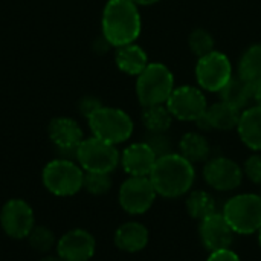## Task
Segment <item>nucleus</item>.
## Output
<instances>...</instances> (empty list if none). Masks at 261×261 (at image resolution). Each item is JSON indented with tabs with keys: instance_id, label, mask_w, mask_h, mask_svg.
I'll return each mask as SVG.
<instances>
[{
	"instance_id": "nucleus-1",
	"label": "nucleus",
	"mask_w": 261,
	"mask_h": 261,
	"mask_svg": "<svg viewBox=\"0 0 261 261\" xmlns=\"http://www.w3.org/2000/svg\"><path fill=\"white\" fill-rule=\"evenodd\" d=\"M150 180L158 196L165 199H177L187 196L196 180V168L180 153H168L158 158Z\"/></svg>"
},
{
	"instance_id": "nucleus-2",
	"label": "nucleus",
	"mask_w": 261,
	"mask_h": 261,
	"mask_svg": "<svg viewBox=\"0 0 261 261\" xmlns=\"http://www.w3.org/2000/svg\"><path fill=\"white\" fill-rule=\"evenodd\" d=\"M102 37L104 40L121 47L135 43L142 29L138 5L132 0H109L102 11Z\"/></svg>"
},
{
	"instance_id": "nucleus-3",
	"label": "nucleus",
	"mask_w": 261,
	"mask_h": 261,
	"mask_svg": "<svg viewBox=\"0 0 261 261\" xmlns=\"http://www.w3.org/2000/svg\"><path fill=\"white\" fill-rule=\"evenodd\" d=\"M43 187L54 196L70 197L83 190L84 170L76 161L58 158L47 162L41 171Z\"/></svg>"
},
{
	"instance_id": "nucleus-4",
	"label": "nucleus",
	"mask_w": 261,
	"mask_h": 261,
	"mask_svg": "<svg viewBox=\"0 0 261 261\" xmlns=\"http://www.w3.org/2000/svg\"><path fill=\"white\" fill-rule=\"evenodd\" d=\"M174 90L171 70L162 63H150L136 80V95L144 107L167 104Z\"/></svg>"
},
{
	"instance_id": "nucleus-5",
	"label": "nucleus",
	"mask_w": 261,
	"mask_h": 261,
	"mask_svg": "<svg viewBox=\"0 0 261 261\" xmlns=\"http://www.w3.org/2000/svg\"><path fill=\"white\" fill-rule=\"evenodd\" d=\"M222 214L236 234L249 236L261 228V194L242 193L228 199Z\"/></svg>"
},
{
	"instance_id": "nucleus-6",
	"label": "nucleus",
	"mask_w": 261,
	"mask_h": 261,
	"mask_svg": "<svg viewBox=\"0 0 261 261\" xmlns=\"http://www.w3.org/2000/svg\"><path fill=\"white\" fill-rule=\"evenodd\" d=\"M90 132L95 138L118 145L130 139L133 135V121L121 109L101 106L87 118Z\"/></svg>"
},
{
	"instance_id": "nucleus-7",
	"label": "nucleus",
	"mask_w": 261,
	"mask_h": 261,
	"mask_svg": "<svg viewBox=\"0 0 261 261\" xmlns=\"http://www.w3.org/2000/svg\"><path fill=\"white\" fill-rule=\"evenodd\" d=\"M75 159L86 173L112 174L121 164V153L116 145L92 136L83 139L78 145Z\"/></svg>"
},
{
	"instance_id": "nucleus-8",
	"label": "nucleus",
	"mask_w": 261,
	"mask_h": 261,
	"mask_svg": "<svg viewBox=\"0 0 261 261\" xmlns=\"http://www.w3.org/2000/svg\"><path fill=\"white\" fill-rule=\"evenodd\" d=\"M158 193L150 177L128 176L119 187L118 200L121 208L130 216L145 214L156 202Z\"/></svg>"
},
{
	"instance_id": "nucleus-9",
	"label": "nucleus",
	"mask_w": 261,
	"mask_h": 261,
	"mask_svg": "<svg viewBox=\"0 0 261 261\" xmlns=\"http://www.w3.org/2000/svg\"><path fill=\"white\" fill-rule=\"evenodd\" d=\"M231 78L232 64L225 54L213 50L199 58L196 64V80L200 89L219 93Z\"/></svg>"
},
{
	"instance_id": "nucleus-10",
	"label": "nucleus",
	"mask_w": 261,
	"mask_h": 261,
	"mask_svg": "<svg viewBox=\"0 0 261 261\" xmlns=\"http://www.w3.org/2000/svg\"><path fill=\"white\" fill-rule=\"evenodd\" d=\"M167 107L173 118L185 122H197L206 112L208 102L202 89L194 86L174 87L167 101Z\"/></svg>"
},
{
	"instance_id": "nucleus-11",
	"label": "nucleus",
	"mask_w": 261,
	"mask_h": 261,
	"mask_svg": "<svg viewBox=\"0 0 261 261\" xmlns=\"http://www.w3.org/2000/svg\"><path fill=\"white\" fill-rule=\"evenodd\" d=\"M0 226L9 239H26L35 226V214L32 206L23 199L6 200L0 210Z\"/></svg>"
},
{
	"instance_id": "nucleus-12",
	"label": "nucleus",
	"mask_w": 261,
	"mask_h": 261,
	"mask_svg": "<svg viewBox=\"0 0 261 261\" xmlns=\"http://www.w3.org/2000/svg\"><path fill=\"white\" fill-rule=\"evenodd\" d=\"M243 168L225 156L210 158L203 165V179L216 191L229 193L237 190L243 180Z\"/></svg>"
},
{
	"instance_id": "nucleus-13",
	"label": "nucleus",
	"mask_w": 261,
	"mask_h": 261,
	"mask_svg": "<svg viewBox=\"0 0 261 261\" xmlns=\"http://www.w3.org/2000/svg\"><path fill=\"white\" fill-rule=\"evenodd\" d=\"M55 252L63 261H89L96 252V240L89 231L75 228L57 240Z\"/></svg>"
},
{
	"instance_id": "nucleus-14",
	"label": "nucleus",
	"mask_w": 261,
	"mask_h": 261,
	"mask_svg": "<svg viewBox=\"0 0 261 261\" xmlns=\"http://www.w3.org/2000/svg\"><path fill=\"white\" fill-rule=\"evenodd\" d=\"M199 236L202 245L210 251L228 249L234 243L236 232L229 226L228 220L222 213H214L199 222Z\"/></svg>"
},
{
	"instance_id": "nucleus-15",
	"label": "nucleus",
	"mask_w": 261,
	"mask_h": 261,
	"mask_svg": "<svg viewBox=\"0 0 261 261\" xmlns=\"http://www.w3.org/2000/svg\"><path fill=\"white\" fill-rule=\"evenodd\" d=\"M47 135H49V139L52 141V144L60 151L72 153L73 156H75L78 145L84 139V133H83V128L80 127V124L75 119L67 118V116L54 118L49 122Z\"/></svg>"
},
{
	"instance_id": "nucleus-16",
	"label": "nucleus",
	"mask_w": 261,
	"mask_h": 261,
	"mask_svg": "<svg viewBox=\"0 0 261 261\" xmlns=\"http://www.w3.org/2000/svg\"><path fill=\"white\" fill-rule=\"evenodd\" d=\"M156 161H158L156 153L145 141L130 144L121 153V165L128 176L148 177Z\"/></svg>"
},
{
	"instance_id": "nucleus-17",
	"label": "nucleus",
	"mask_w": 261,
	"mask_h": 261,
	"mask_svg": "<svg viewBox=\"0 0 261 261\" xmlns=\"http://www.w3.org/2000/svg\"><path fill=\"white\" fill-rule=\"evenodd\" d=\"M242 112L234 109L232 106L220 101L213 106H208L205 115L196 122L199 128L202 130H220L228 132L232 128H237L240 121Z\"/></svg>"
},
{
	"instance_id": "nucleus-18",
	"label": "nucleus",
	"mask_w": 261,
	"mask_h": 261,
	"mask_svg": "<svg viewBox=\"0 0 261 261\" xmlns=\"http://www.w3.org/2000/svg\"><path fill=\"white\" fill-rule=\"evenodd\" d=\"M150 240L148 229L139 222L122 223L113 236L115 246L127 254H136L147 248Z\"/></svg>"
},
{
	"instance_id": "nucleus-19",
	"label": "nucleus",
	"mask_w": 261,
	"mask_h": 261,
	"mask_svg": "<svg viewBox=\"0 0 261 261\" xmlns=\"http://www.w3.org/2000/svg\"><path fill=\"white\" fill-rule=\"evenodd\" d=\"M239 136L242 142L254 150L261 151V107L254 106L248 107L242 112L240 121L237 125Z\"/></svg>"
},
{
	"instance_id": "nucleus-20",
	"label": "nucleus",
	"mask_w": 261,
	"mask_h": 261,
	"mask_svg": "<svg viewBox=\"0 0 261 261\" xmlns=\"http://www.w3.org/2000/svg\"><path fill=\"white\" fill-rule=\"evenodd\" d=\"M115 61L121 72L132 75V76H138L150 64L145 50L135 43L118 47Z\"/></svg>"
},
{
	"instance_id": "nucleus-21",
	"label": "nucleus",
	"mask_w": 261,
	"mask_h": 261,
	"mask_svg": "<svg viewBox=\"0 0 261 261\" xmlns=\"http://www.w3.org/2000/svg\"><path fill=\"white\" fill-rule=\"evenodd\" d=\"M179 153L191 164L206 162L211 158V144L202 133L190 132L180 138Z\"/></svg>"
},
{
	"instance_id": "nucleus-22",
	"label": "nucleus",
	"mask_w": 261,
	"mask_h": 261,
	"mask_svg": "<svg viewBox=\"0 0 261 261\" xmlns=\"http://www.w3.org/2000/svg\"><path fill=\"white\" fill-rule=\"evenodd\" d=\"M219 93L223 102L240 112L248 109L249 102L254 101V87L243 81L240 76H232Z\"/></svg>"
},
{
	"instance_id": "nucleus-23",
	"label": "nucleus",
	"mask_w": 261,
	"mask_h": 261,
	"mask_svg": "<svg viewBox=\"0 0 261 261\" xmlns=\"http://www.w3.org/2000/svg\"><path fill=\"white\" fill-rule=\"evenodd\" d=\"M239 76L254 89L261 84V44H254L245 50L239 64Z\"/></svg>"
},
{
	"instance_id": "nucleus-24",
	"label": "nucleus",
	"mask_w": 261,
	"mask_h": 261,
	"mask_svg": "<svg viewBox=\"0 0 261 261\" xmlns=\"http://www.w3.org/2000/svg\"><path fill=\"white\" fill-rule=\"evenodd\" d=\"M185 208L193 219L200 222L217 211V203L211 193L205 190H194L187 194Z\"/></svg>"
},
{
	"instance_id": "nucleus-25",
	"label": "nucleus",
	"mask_w": 261,
	"mask_h": 261,
	"mask_svg": "<svg viewBox=\"0 0 261 261\" xmlns=\"http://www.w3.org/2000/svg\"><path fill=\"white\" fill-rule=\"evenodd\" d=\"M173 115L167 104L148 106L142 110V124L148 133H167L171 127Z\"/></svg>"
},
{
	"instance_id": "nucleus-26",
	"label": "nucleus",
	"mask_w": 261,
	"mask_h": 261,
	"mask_svg": "<svg viewBox=\"0 0 261 261\" xmlns=\"http://www.w3.org/2000/svg\"><path fill=\"white\" fill-rule=\"evenodd\" d=\"M26 240L35 252L43 254V255L49 254L57 246L55 234L52 232V229L43 225H35L32 231L29 232V236L26 237Z\"/></svg>"
},
{
	"instance_id": "nucleus-27",
	"label": "nucleus",
	"mask_w": 261,
	"mask_h": 261,
	"mask_svg": "<svg viewBox=\"0 0 261 261\" xmlns=\"http://www.w3.org/2000/svg\"><path fill=\"white\" fill-rule=\"evenodd\" d=\"M188 46H190L191 52L200 58V57L208 55L210 52L214 50L216 41H214L213 35L208 31H205V29H196L188 37Z\"/></svg>"
},
{
	"instance_id": "nucleus-28",
	"label": "nucleus",
	"mask_w": 261,
	"mask_h": 261,
	"mask_svg": "<svg viewBox=\"0 0 261 261\" xmlns=\"http://www.w3.org/2000/svg\"><path fill=\"white\" fill-rule=\"evenodd\" d=\"M112 188V177L107 173H86L84 171V184L83 190H86L92 196H104Z\"/></svg>"
},
{
	"instance_id": "nucleus-29",
	"label": "nucleus",
	"mask_w": 261,
	"mask_h": 261,
	"mask_svg": "<svg viewBox=\"0 0 261 261\" xmlns=\"http://www.w3.org/2000/svg\"><path fill=\"white\" fill-rule=\"evenodd\" d=\"M243 176L248 177L252 184L261 185V154L255 153L249 156L243 164Z\"/></svg>"
},
{
	"instance_id": "nucleus-30",
	"label": "nucleus",
	"mask_w": 261,
	"mask_h": 261,
	"mask_svg": "<svg viewBox=\"0 0 261 261\" xmlns=\"http://www.w3.org/2000/svg\"><path fill=\"white\" fill-rule=\"evenodd\" d=\"M145 142L153 148V151L156 153L158 158H161L164 154H168V153H173L171 141L165 133H150V136L147 138Z\"/></svg>"
},
{
	"instance_id": "nucleus-31",
	"label": "nucleus",
	"mask_w": 261,
	"mask_h": 261,
	"mask_svg": "<svg viewBox=\"0 0 261 261\" xmlns=\"http://www.w3.org/2000/svg\"><path fill=\"white\" fill-rule=\"evenodd\" d=\"M206 261H242L240 260V257L231 249V248H228V249H219V251H213V252H210V255H208V258Z\"/></svg>"
},
{
	"instance_id": "nucleus-32",
	"label": "nucleus",
	"mask_w": 261,
	"mask_h": 261,
	"mask_svg": "<svg viewBox=\"0 0 261 261\" xmlns=\"http://www.w3.org/2000/svg\"><path fill=\"white\" fill-rule=\"evenodd\" d=\"M101 106H102V104H101L96 98H93V96H86V98H83L81 102H80V112H81L86 118H89V116H90L95 110H98Z\"/></svg>"
},
{
	"instance_id": "nucleus-33",
	"label": "nucleus",
	"mask_w": 261,
	"mask_h": 261,
	"mask_svg": "<svg viewBox=\"0 0 261 261\" xmlns=\"http://www.w3.org/2000/svg\"><path fill=\"white\" fill-rule=\"evenodd\" d=\"M254 101H255V106L261 107V84L254 89Z\"/></svg>"
},
{
	"instance_id": "nucleus-34",
	"label": "nucleus",
	"mask_w": 261,
	"mask_h": 261,
	"mask_svg": "<svg viewBox=\"0 0 261 261\" xmlns=\"http://www.w3.org/2000/svg\"><path fill=\"white\" fill-rule=\"evenodd\" d=\"M132 2L138 6H150V5H154L161 0H132Z\"/></svg>"
},
{
	"instance_id": "nucleus-35",
	"label": "nucleus",
	"mask_w": 261,
	"mask_h": 261,
	"mask_svg": "<svg viewBox=\"0 0 261 261\" xmlns=\"http://www.w3.org/2000/svg\"><path fill=\"white\" fill-rule=\"evenodd\" d=\"M38 261H63L58 255H49V254H46V255H43L41 258Z\"/></svg>"
},
{
	"instance_id": "nucleus-36",
	"label": "nucleus",
	"mask_w": 261,
	"mask_h": 261,
	"mask_svg": "<svg viewBox=\"0 0 261 261\" xmlns=\"http://www.w3.org/2000/svg\"><path fill=\"white\" fill-rule=\"evenodd\" d=\"M257 234H258V245L261 246V228H260V231H258Z\"/></svg>"
}]
</instances>
